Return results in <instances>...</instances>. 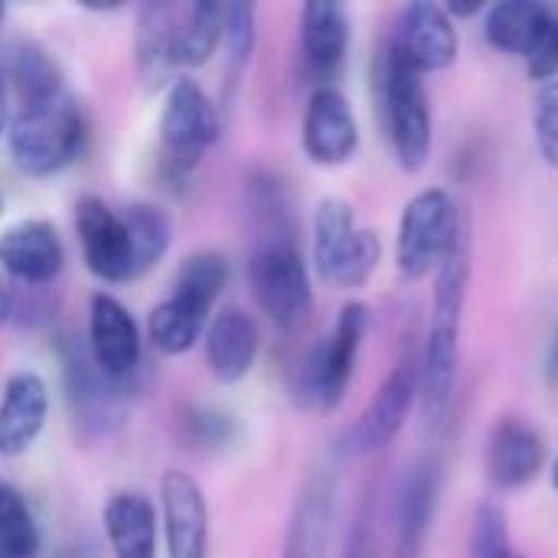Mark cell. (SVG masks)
<instances>
[{"instance_id": "obj_1", "label": "cell", "mask_w": 558, "mask_h": 558, "mask_svg": "<svg viewBox=\"0 0 558 558\" xmlns=\"http://www.w3.org/2000/svg\"><path fill=\"white\" fill-rule=\"evenodd\" d=\"M471 294V219L461 226L445 265L435 275V301L418 353L422 392L418 412L425 432H441L448 425L454 392H458V360H461V330Z\"/></svg>"}, {"instance_id": "obj_2", "label": "cell", "mask_w": 558, "mask_h": 558, "mask_svg": "<svg viewBox=\"0 0 558 558\" xmlns=\"http://www.w3.org/2000/svg\"><path fill=\"white\" fill-rule=\"evenodd\" d=\"M85 144V118L78 101L62 92L46 101L20 105L7 121V147L20 173L56 177L72 167Z\"/></svg>"}, {"instance_id": "obj_3", "label": "cell", "mask_w": 558, "mask_h": 558, "mask_svg": "<svg viewBox=\"0 0 558 558\" xmlns=\"http://www.w3.org/2000/svg\"><path fill=\"white\" fill-rule=\"evenodd\" d=\"M376 95L396 163L405 173H418L432 157V98L425 75L402 62L389 46H383L376 65Z\"/></svg>"}, {"instance_id": "obj_4", "label": "cell", "mask_w": 558, "mask_h": 558, "mask_svg": "<svg viewBox=\"0 0 558 558\" xmlns=\"http://www.w3.org/2000/svg\"><path fill=\"white\" fill-rule=\"evenodd\" d=\"M248 284L262 314L278 330H301L314 311V284L307 258L291 232L275 229L258 239L248 258Z\"/></svg>"}, {"instance_id": "obj_5", "label": "cell", "mask_w": 558, "mask_h": 558, "mask_svg": "<svg viewBox=\"0 0 558 558\" xmlns=\"http://www.w3.org/2000/svg\"><path fill=\"white\" fill-rule=\"evenodd\" d=\"M369 330V307L363 301H350L340 307L330 333H324L298 366V399L317 412H337L353 383L363 340Z\"/></svg>"}, {"instance_id": "obj_6", "label": "cell", "mask_w": 558, "mask_h": 558, "mask_svg": "<svg viewBox=\"0 0 558 558\" xmlns=\"http://www.w3.org/2000/svg\"><path fill=\"white\" fill-rule=\"evenodd\" d=\"M383 258V242L373 229L356 222V213L340 196H324L314 209V268L317 275L340 288L360 291L376 275Z\"/></svg>"}, {"instance_id": "obj_7", "label": "cell", "mask_w": 558, "mask_h": 558, "mask_svg": "<svg viewBox=\"0 0 558 558\" xmlns=\"http://www.w3.org/2000/svg\"><path fill=\"white\" fill-rule=\"evenodd\" d=\"M464 222L468 213L454 203L448 190L428 186L415 193L399 216V232H396L399 275L405 281H425L438 275Z\"/></svg>"}, {"instance_id": "obj_8", "label": "cell", "mask_w": 558, "mask_h": 558, "mask_svg": "<svg viewBox=\"0 0 558 558\" xmlns=\"http://www.w3.org/2000/svg\"><path fill=\"white\" fill-rule=\"evenodd\" d=\"M222 137V114L209 92L190 78L177 75L167 88L160 111V157L163 167L186 177Z\"/></svg>"}, {"instance_id": "obj_9", "label": "cell", "mask_w": 558, "mask_h": 558, "mask_svg": "<svg viewBox=\"0 0 558 558\" xmlns=\"http://www.w3.org/2000/svg\"><path fill=\"white\" fill-rule=\"evenodd\" d=\"M422 392V373H418V353H402L396 366L386 373L379 389L373 392L369 405L360 412V418L347 432V451L356 458H369L386 451L399 432L405 428L412 409L418 405Z\"/></svg>"}, {"instance_id": "obj_10", "label": "cell", "mask_w": 558, "mask_h": 558, "mask_svg": "<svg viewBox=\"0 0 558 558\" xmlns=\"http://www.w3.org/2000/svg\"><path fill=\"white\" fill-rule=\"evenodd\" d=\"M337 504H340V474L337 464H317L304 477L284 543H281V558H327L330 543H333V526H337Z\"/></svg>"}, {"instance_id": "obj_11", "label": "cell", "mask_w": 558, "mask_h": 558, "mask_svg": "<svg viewBox=\"0 0 558 558\" xmlns=\"http://www.w3.org/2000/svg\"><path fill=\"white\" fill-rule=\"evenodd\" d=\"M386 46L422 75L451 69L461 52V39L451 13L441 3H428V0L402 7Z\"/></svg>"}, {"instance_id": "obj_12", "label": "cell", "mask_w": 558, "mask_h": 558, "mask_svg": "<svg viewBox=\"0 0 558 558\" xmlns=\"http://www.w3.org/2000/svg\"><path fill=\"white\" fill-rule=\"evenodd\" d=\"M441 461L438 458H418L405 468L396 507H392V556L389 558H425L428 533L438 513L441 500Z\"/></svg>"}, {"instance_id": "obj_13", "label": "cell", "mask_w": 558, "mask_h": 558, "mask_svg": "<svg viewBox=\"0 0 558 558\" xmlns=\"http://www.w3.org/2000/svg\"><path fill=\"white\" fill-rule=\"evenodd\" d=\"M75 232L85 268L108 284L134 281V255L124 219L101 196H82L75 203Z\"/></svg>"}, {"instance_id": "obj_14", "label": "cell", "mask_w": 558, "mask_h": 558, "mask_svg": "<svg viewBox=\"0 0 558 558\" xmlns=\"http://www.w3.org/2000/svg\"><path fill=\"white\" fill-rule=\"evenodd\" d=\"M141 347H144L141 327L131 317V311L105 291L92 294V301H88V350L85 353L95 363V369L105 379L124 386L141 366Z\"/></svg>"}, {"instance_id": "obj_15", "label": "cell", "mask_w": 558, "mask_h": 558, "mask_svg": "<svg viewBox=\"0 0 558 558\" xmlns=\"http://www.w3.org/2000/svg\"><path fill=\"white\" fill-rule=\"evenodd\" d=\"M301 147L317 167H343L360 147V124L350 98L337 85L314 88L301 121Z\"/></svg>"}, {"instance_id": "obj_16", "label": "cell", "mask_w": 558, "mask_h": 558, "mask_svg": "<svg viewBox=\"0 0 558 558\" xmlns=\"http://www.w3.org/2000/svg\"><path fill=\"white\" fill-rule=\"evenodd\" d=\"M546 468V438L536 425L520 415H504L494 422L484 448V471L494 490H523Z\"/></svg>"}, {"instance_id": "obj_17", "label": "cell", "mask_w": 558, "mask_h": 558, "mask_svg": "<svg viewBox=\"0 0 558 558\" xmlns=\"http://www.w3.org/2000/svg\"><path fill=\"white\" fill-rule=\"evenodd\" d=\"M62 366H65V396H69L75 425L88 438H101V435L118 432L124 425V415H128V402H124L121 386L105 379L95 369V363L88 360V353H82L72 343L62 350Z\"/></svg>"}, {"instance_id": "obj_18", "label": "cell", "mask_w": 558, "mask_h": 558, "mask_svg": "<svg viewBox=\"0 0 558 558\" xmlns=\"http://www.w3.org/2000/svg\"><path fill=\"white\" fill-rule=\"evenodd\" d=\"M160 530L167 558H209V507L203 487L183 471L160 477Z\"/></svg>"}, {"instance_id": "obj_19", "label": "cell", "mask_w": 558, "mask_h": 558, "mask_svg": "<svg viewBox=\"0 0 558 558\" xmlns=\"http://www.w3.org/2000/svg\"><path fill=\"white\" fill-rule=\"evenodd\" d=\"M350 52V13L333 0H311L301 7V56L314 88L333 85Z\"/></svg>"}, {"instance_id": "obj_20", "label": "cell", "mask_w": 558, "mask_h": 558, "mask_svg": "<svg viewBox=\"0 0 558 558\" xmlns=\"http://www.w3.org/2000/svg\"><path fill=\"white\" fill-rule=\"evenodd\" d=\"M65 265V245L52 222L23 219L0 235V271L20 284H52Z\"/></svg>"}, {"instance_id": "obj_21", "label": "cell", "mask_w": 558, "mask_h": 558, "mask_svg": "<svg viewBox=\"0 0 558 558\" xmlns=\"http://www.w3.org/2000/svg\"><path fill=\"white\" fill-rule=\"evenodd\" d=\"M206 343V369L222 386H239L258 360L262 337L258 324L242 307H222L213 314L203 333Z\"/></svg>"}, {"instance_id": "obj_22", "label": "cell", "mask_w": 558, "mask_h": 558, "mask_svg": "<svg viewBox=\"0 0 558 558\" xmlns=\"http://www.w3.org/2000/svg\"><path fill=\"white\" fill-rule=\"evenodd\" d=\"M49 415L46 379L33 369H20L3 383L0 396V458H20L33 448Z\"/></svg>"}, {"instance_id": "obj_23", "label": "cell", "mask_w": 558, "mask_h": 558, "mask_svg": "<svg viewBox=\"0 0 558 558\" xmlns=\"http://www.w3.org/2000/svg\"><path fill=\"white\" fill-rule=\"evenodd\" d=\"M157 510L144 494H114L105 507V533L114 558H157Z\"/></svg>"}, {"instance_id": "obj_24", "label": "cell", "mask_w": 558, "mask_h": 558, "mask_svg": "<svg viewBox=\"0 0 558 558\" xmlns=\"http://www.w3.org/2000/svg\"><path fill=\"white\" fill-rule=\"evenodd\" d=\"M222 26H226V3H190L177 7L173 16V65L180 69H199L206 65L216 49L222 46Z\"/></svg>"}, {"instance_id": "obj_25", "label": "cell", "mask_w": 558, "mask_h": 558, "mask_svg": "<svg viewBox=\"0 0 558 558\" xmlns=\"http://www.w3.org/2000/svg\"><path fill=\"white\" fill-rule=\"evenodd\" d=\"M173 16L177 7L167 3H147L141 10L137 26V72L147 88H160L177 78L173 65Z\"/></svg>"}, {"instance_id": "obj_26", "label": "cell", "mask_w": 558, "mask_h": 558, "mask_svg": "<svg viewBox=\"0 0 558 558\" xmlns=\"http://www.w3.org/2000/svg\"><path fill=\"white\" fill-rule=\"evenodd\" d=\"M206 324H209V314H203L199 307H193L190 301L177 294H167L147 314V340L163 356H183L203 340Z\"/></svg>"}, {"instance_id": "obj_27", "label": "cell", "mask_w": 558, "mask_h": 558, "mask_svg": "<svg viewBox=\"0 0 558 558\" xmlns=\"http://www.w3.org/2000/svg\"><path fill=\"white\" fill-rule=\"evenodd\" d=\"M121 219H124V229L131 239L134 278H144L167 258L170 242H173V222H170L167 209H160L157 203H147V199L124 206Z\"/></svg>"}, {"instance_id": "obj_28", "label": "cell", "mask_w": 558, "mask_h": 558, "mask_svg": "<svg viewBox=\"0 0 558 558\" xmlns=\"http://www.w3.org/2000/svg\"><path fill=\"white\" fill-rule=\"evenodd\" d=\"M543 3L546 0H500L494 7L484 10V33L487 43L504 52V56H526L539 16H543Z\"/></svg>"}, {"instance_id": "obj_29", "label": "cell", "mask_w": 558, "mask_h": 558, "mask_svg": "<svg viewBox=\"0 0 558 558\" xmlns=\"http://www.w3.org/2000/svg\"><path fill=\"white\" fill-rule=\"evenodd\" d=\"M226 284H229V258L216 248H199L180 262L170 294L190 301L203 314H213Z\"/></svg>"}, {"instance_id": "obj_30", "label": "cell", "mask_w": 558, "mask_h": 558, "mask_svg": "<svg viewBox=\"0 0 558 558\" xmlns=\"http://www.w3.org/2000/svg\"><path fill=\"white\" fill-rule=\"evenodd\" d=\"M3 75L13 82L20 105L46 101V98L65 92V82H62V72H59L56 59L43 46H36V43H20L13 49L10 65H7Z\"/></svg>"}, {"instance_id": "obj_31", "label": "cell", "mask_w": 558, "mask_h": 558, "mask_svg": "<svg viewBox=\"0 0 558 558\" xmlns=\"http://www.w3.org/2000/svg\"><path fill=\"white\" fill-rule=\"evenodd\" d=\"M39 530L23 494L0 481V558H36Z\"/></svg>"}, {"instance_id": "obj_32", "label": "cell", "mask_w": 558, "mask_h": 558, "mask_svg": "<svg viewBox=\"0 0 558 558\" xmlns=\"http://www.w3.org/2000/svg\"><path fill=\"white\" fill-rule=\"evenodd\" d=\"M255 7L252 3H226L222 49H226V101H232V85H239L245 65L255 52Z\"/></svg>"}, {"instance_id": "obj_33", "label": "cell", "mask_w": 558, "mask_h": 558, "mask_svg": "<svg viewBox=\"0 0 558 558\" xmlns=\"http://www.w3.org/2000/svg\"><path fill=\"white\" fill-rule=\"evenodd\" d=\"M513 556V539H510V523L507 510L500 500L484 497L474 507L471 517V533H468V558H510Z\"/></svg>"}, {"instance_id": "obj_34", "label": "cell", "mask_w": 558, "mask_h": 558, "mask_svg": "<svg viewBox=\"0 0 558 558\" xmlns=\"http://www.w3.org/2000/svg\"><path fill=\"white\" fill-rule=\"evenodd\" d=\"M523 62H526V75L536 82L558 78V0L543 3L539 26H536V36H533Z\"/></svg>"}, {"instance_id": "obj_35", "label": "cell", "mask_w": 558, "mask_h": 558, "mask_svg": "<svg viewBox=\"0 0 558 558\" xmlns=\"http://www.w3.org/2000/svg\"><path fill=\"white\" fill-rule=\"evenodd\" d=\"M533 134L539 157L558 170V78L543 82L536 101H533Z\"/></svg>"}, {"instance_id": "obj_36", "label": "cell", "mask_w": 558, "mask_h": 558, "mask_svg": "<svg viewBox=\"0 0 558 558\" xmlns=\"http://www.w3.org/2000/svg\"><path fill=\"white\" fill-rule=\"evenodd\" d=\"M340 558H376V513H373V500L366 497L347 539H343V549Z\"/></svg>"}, {"instance_id": "obj_37", "label": "cell", "mask_w": 558, "mask_h": 558, "mask_svg": "<svg viewBox=\"0 0 558 558\" xmlns=\"http://www.w3.org/2000/svg\"><path fill=\"white\" fill-rule=\"evenodd\" d=\"M543 376H546V386L558 392V320L549 333V343H546V360H543Z\"/></svg>"}, {"instance_id": "obj_38", "label": "cell", "mask_w": 558, "mask_h": 558, "mask_svg": "<svg viewBox=\"0 0 558 558\" xmlns=\"http://www.w3.org/2000/svg\"><path fill=\"white\" fill-rule=\"evenodd\" d=\"M10 307H13V298H10L7 281L0 278V327H3V324H7V317H10Z\"/></svg>"}, {"instance_id": "obj_39", "label": "cell", "mask_w": 558, "mask_h": 558, "mask_svg": "<svg viewBox=\"0 0 558 558\" xmlns=\"http://www.w3.org/2000/svg\"><path fill=\"white\" fill-rule=\"evenodd\" d=\"M0 134H7V75L0 69Z\"/></svg>"}, {"instance_id": "obj_40", "label": "cell", "mask_w": 558, "mask_h": 558, "mask_svg": "<svg viewBox=\"0 0 558 558\" xmlns=\"http://www.w3.org/2000/svg\"><path fill=\"white\" fill-rule=\"evenodd\" d=\"M549 481H553V490H556V497H558V454H556V461H553V471H549Z\"/></svg>"}, {"instance_id": "obj_41", "label": "cell", "mask_w": 558, "mask_h": 558, "mask_svg": "<svg viewBox=\"0 0 558 558\" xmlns=\"http://www.w3.org/2000/svg\"><path fill=\"white\" fill-rule=\"evenodd\" d=\"M0 216H3V193H0Z\"/></svg>"}, {"instance_id": "obj_42", "label": "cell", "mask_w": 558, "mask_h": 558, "mask_svg": "<svg viewBox=\"0 0 558 558\" xmlns=\"http://www.w3.org/2000/svg\"><path fill=\"white\" fill-rule=\"evenodd\" d=\"M0 20H3V3H0Z\"/></svg>"}, {"instance_id": "obj_43", "label": "cell", "mask_w": 558, "mask_h": 558, "mask_svg": "<svg viewBox=\"0 0 558 558\" xmlns=\"http://www.w3.org/2000/svg\"><path fill=\"white\" fill-rule=\"evenodd\" d=\"M510 558H523V556H517V553H513V556H510Z\"/></svg>"}]
</instances>
